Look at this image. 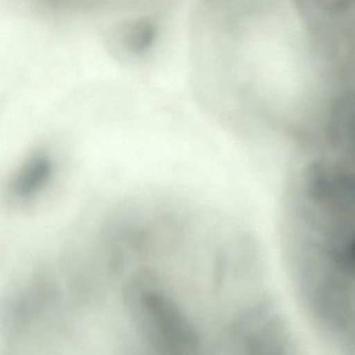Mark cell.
Returning a JSON list of instances; mask_svg holds the SVG:
<instances>
[{
  "instance_id": "6da1fadb",
  "label": "cell",
  "mask_w": 355,
  "mask_h": 355,
  "mask_svg": "<svg viewBox=\"0 0 355 355\" xmlns=\"http://www.w3.org/2000/svg\"><path fill=\"white\" fill-rule=\"evenodd\" d=\"M146 214L137 239L147 261L123 288L145 346L166 354L246 352L275 311L252 241L178 202L159 200Z\"/></svg>"
},
{
  "instance_id": "7a4b0ae2",
  "label": "cell",
  "mask_w": 355,
  "mask_h": 355,
  "mask_svg": "<svg viewBox=\"0 0 355 355\" xmlns=\"http://www.w3.org/2000/svg\"><path fill=\"white\" fill-rule=\"evenodd\" d=\"M353 135H309L288 180L284 240L288 271L313 327L354 353Z\"/></svg>"
},
{
  "instance_id": "3957f363",
  "label": "cell",
  "mask_w": 355,
  "mask_h": 355,
  "mask_svg": "<svg viewBox=\"0 0 355 355\" xmlns=\"http://www.w3.org/2000/svg\"><path fill=\"white\" fill-rule=\"evenodd\" d=\"M53 159L46 153H39L26 159L10 182V195L18 200H26L38 194L51 180Z\"/></svg>"
},
{
  "instance_id": "277c9868",
  "label": "cell",
  "mask_w": 355,
  "mask_h": 355,
  "mask_svg": "<svg viewBox=\"0 0 355 355\" xmlns=\"http://www.w3.org/2000/svg\"><path fill=\"white\" fill-rule=\"evenodd\" d=\"M306 22L321 24L352 18L354 0H294Z\"/></svg>"
},
{
  "instance_id": "5b68a950",
  "label": "cell",
  "mask_w": 355,
  "mask_h": 355,
  "mask_svg": "<svg viewBox=\"0 0 355 355\" xmlns=\"http://www.w3.org/2000/svg\"><path fill=\"white\" fill-rule=\"evenodd\" d=\"M120 42L128 53H145L150 49L157 37V28L149 20H139L122 28Z\"/></svg>"
}]
</instances>
